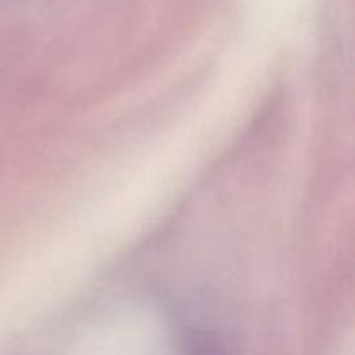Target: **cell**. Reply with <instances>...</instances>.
Here are the masks:
<instances>
[{"mask_svg": "<svg viewBox=\"0 0 355 355\" xmlns=\"http://www.w3.org/2000/svg\"><path fill=\"white\" fill-rule=\"evenodd\" d=\"M184 355H225V350L211 336H196L194 340H191Z\"/></svg>", "mask_w": 355, "mask_h": 355, "instance_id": "6da1fadb", "label": "cell"}]
</instances>
